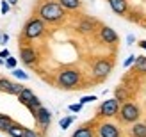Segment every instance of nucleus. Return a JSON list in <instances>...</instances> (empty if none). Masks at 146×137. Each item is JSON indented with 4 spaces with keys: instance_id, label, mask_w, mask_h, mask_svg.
Returning <instances> with one entry per match:
<instances>
[{
    "instance_id": "f257e3e1",
    "label": "nucleus",
    "mask_w": 146,
    "mask_h": 137,
    "mask_svg": "<svg viewBox=\"0 0 146 137\" xmlns=\"http://www.w3.org/2000/svg\"><path fill=\"white\" fill-rule=\"evenodd\" d=\"M54 84L59 89L64 91H73L80 87H89L84 78V71L77 66H62L55 71L54 75Z\"/></svg>"
},
{
    "instance_id": "ddd939ff",
    "label": "nucleus",
    "mask_w": 146,
    "mask_h": 137,
    "mask_svg": "<svg viewBox=\"0 0 146 137\" xmlns=\"http://www.w3.org/2000/svg\"><path fill=\"white\" fill-rule=\"evenodd\" d=\"M127 135L128 137H146V121H135V123L128 125L127 128Z\"/></svg>"
},
{
    "instance_id": "7c9ffc66",
    "label": "nucleus",
    "mask_w": 146,
    "mask_h": 137,
    "mask_svg": "<svg viewBox=\"0 0 146 137\" xmlns=\"http://www.w3.org/2000/svg\"><path fill=\"white\" fill-rule=\"evenodd\" d=\"M127 41H128V45H134V41H135V38H134L132 34H128V36H127Z\"/></svg>"
},
{
    "instance_id": "f03ea898",
    "label": "nucleus",
    "mask_w": 146,
    "mask_h": 137,
    "mask_svg": "<svg viewBox=\"0 0 146 137\" xmlns=\"http://www.w3.org/2000/svg\"><path fill=\"white\" fill-rule=\"evenodd\" d=\"M34 14L38 18H41L46 25H52V27L62 25L68 20V11L57 0H39Z\"/></svg>"
},
{
    "instance_id": "5701e85b",
    "label": "nucleus",
    "mask_w": 146,
    "mask_h": 137,
    "mask_svg": "<svg viewBox=\"0 0 146 137\" xmlns=\"http://www.w3.org/2000/svg\"><path fill=\"white\" fill-rule=\"evenodd\" d=\"M23 137H43V134H39L38 130H36V128H27V126H25Z\"/></svg>"
},
{
    "instance_id": "0eeeda50",
    "label": "nucleus",
    "mask_w": 146,
    "mask_h": 137,
    "mask_svg": "<svg viewBox=\"0 0 146 137\" xmlns=\"http://www.w3.org/2000/svg\"><path fill=\"white\" fill-rule=\"evenodd\" d=\"M100 25L102 23L96 18H93V16H80L73 28H75V32L80 34V36H93V34L98 32Z\"/></svg>"
},
{
    "instance_id": "b1692460",
    "label": "nucleus",
    "mask_w": 146,
    "mask_h": 137,
    "mask_svg": "<svg viewBox=\"0 0 146 137\" xmlns=\"http://www.w3.org/2000/svg\"><path fill=\"white\" fill-rule=\"evenodd\" d=\"M13 75L16 77L18 80H27V78H29V75L25 73V71H23V69H18V68H14V69H13Z\"/></svg>"
},
{
    "instance_id": "4be33fe9",
    "label": "nucleus",
    "mask_w": 146,
    "mask_h": 137,
    "mask_svg": "<svg viewBox=\"0 0 146 137\" xmlns=\"http://www.w3.org/2000/svg\"><path fill=\"white\" fill-rule=\"evenodd\" d=\"M73 121H75V116H66V118H62V119L59 121V126L62 128V130H66V128L71 126Z\"/></svg>"
},
{
    "instance_id": "2eb2a0df",
    "label": "nucleus",
    "mask_w": 146,
    "mask_h": 137,
    "mask_svg": "<svg viewBox=\"0 0 146 137\" xmlns=\"http://www.w3.org/2000/svg\"><path fill=\"white\" fill-rule=\"evenodd\" d=\"M71 137H96V125H82V126H78L75 132L71 134Z\"/></svg>"
},
{
    "instance_id": "f8f14e48",
    "label": "nucleus",
    "mask_w": 146,
    "mask_h": 137,
    "mask_svg": "<svg viewBox=\"0 0 146 137\" xmlns=\"http://www.w3.org/2000/svg\"><path fill=\"white\" fill-rule=\"evenodd\" d=\"M107 4H109V7L112 9L114 14L127 18V14H128V11H130L128 0H107Z\"/></svg>"
},
{
    "instance_id": "7ed1b4c3",
    "label": "nucleus",
    "mask_w": 146,
    "mask_h": 137,
    "mask_svg": "<svg viewBox=\"0 0 146 137\" xmlns=\"http://www.w3.org/2000/svg\"><path fill=\"white\" fill-rule=\"evenodd\" d=\"M48 25L43 21L41 18H38L34 14V16H31L27 21L23 28H21V36H20V43H31V41H36V39H41L45 38L46 32H48Z\"/></svg>"
},
{
    "instance_id": "aec40b11",
    "label": "nucleus",
    "mask_w": 146,
    "mask_h": 137,
    "mask_svg": "<svg viewBox=\"0 0 146 137\" xmlns=\"http://www.w3.org/2000/svg\"><path fill=\"white\" fill-rule=\"evenodd\" d=\"M13 123H14V119L11 116H7V114H0V132L7 134V130L11 128Z\"/></svg>"
},
{
    "instance_id": "c85d7f7f",
    "label": "nucleus",
    "mask_w": 146,
    "mask_h": 137,
    "mask_svg": "<svg viewBox=\"0 0 146 137\" xmlns=\"http://www.w3.org/2000/svg\"><path fill=\"white\" fill-rule=\"evenodd\" d=\"M82 107H84V105L78 102V103H71V105L68 107V109H70L71 112H75V114H77V112H80V111H82Z\"/></svg>"
},
{
    "instance_id": "c756f323",
    "label": "nucleus",
    "mask_w": 146,
    "mask_h": 137,
    "mask_svg": "<svg viewBox=\"0 0 146 137\" xmlns=\"http://www.w3.org/2000/svg\"><path fill=\"white\" fill-rule=\"evenodd\" d=\"M7 57H11V54H9V50L7 48H4V50H0V59H7Z\"/></svg>"
},
{
    "instance_id": "f3484780",
    "label": "nucleus",
    "mask_w": 146,
    "mask_h": 137,
    "mask_svg": "<svg viewBox=\"0 0 146 137\" xmlns=\"http://www.w3.org/2000/svg\"><path fill=\"white\" fill-rule=\"evenodd\" d=\"M134 71H135V75H139V77H144L146 75V55H137L135 57Z\"/></svg>"
},
{
    "instance_id": "473e14b6",
    "label": "nucleus",
    "mask_w": 146,
    "mask_h": 137,
    "mask_svg": "<svg viewBox=\"0 0 146 137\" xmlns=\"http://www.w3.org/2000/svg\"><path fill=\"white\" fill-rule=\"evenodd\" d=\"M7 41H9V34H2V43H4V45H5Z\"/></svg>"
},
{
    "instance_id": "4c0bfd02",
    "label": "nucleus",
    "mask_w": 146,
    "mask_h": 137,
    "mask_svg": "<svg viewBox=\"0 0 146 137\" xmlns=\"http://www.w3.org/2000/svg\"><path fill=\"white\" fill-rule=\"evenodd\" d=\"M0 137H2V135H0Z\"/></svg>"
},
{
    "instance_id": "412c9836",
    "label": "nucleus",
    "mask_w": 146,
    "mask_h": 137,
    "mask_svg": "<svg viewBox=\"0 0 146 137\" xmlns=\"http://www.w3.org/2000/svg\"><path fill=\"white\" fill-rule=\"evenodd\" d=\"M11 87H13V80H9V78H5V77H0V93L9 95Z\"/></svg>"
},
{
    "instance_id": "20e7f679",
    "label": "nucleus",
    "mask_w": 146,
    "mask_h": 137,
    "mask_svg": "<svg viewBox=\"0 0 146 137\" xmlns=\"http://www.w3.org/2000/svg\"><path fill=\"white\" fill-rule=\"evenodd\" d=\"M114 68V57L107 55V57H98L96 61L91 64V77L94 82H104L109 75L112 73Z\"/></svg>"
},
{
    "instance_id": "9d476101",
    "label": "nucleus",
    "mask_w": 146,
    "mask_h": 137,
    "mask_svg": "<svg viewBox=\"0 0 146 137\" xmlns=\"http://www.w3.org/2000/svg\"><path fill=\"white\" fill-rule=\"evenodd\" d=\"M96 36H98L100 43H102V45H105V46H118V43H119V36H118V32H116L112 27L104 25V23L100 25Z\"/></svg>"
},
{
    "instance_id": "423d86ee",
    "label": "nucleus",
    "mask_w": 146,
    "mask_h": 137,
    "mask_svg": "<svg viewBox=\"0 0 146 137\" xmlns=\"http://www.w3.org/2000/svg\"><path fill=\"white\" fill-rule=\"evenodd\" d=\"M119 109H121V103L116 98L104 100V102L100 103L98 111H96V118L98 119H112V118H118Z\"/></svg>"
},
{
    "instance_id": "4468645a",
    "label": "nucleus",
    "mask_w": 146,
    "mask_h": 137,
    "mask_svg": "<svg viewBox=\"0 0 146 137\" xmlns=\"http://www.w3.org/2000/svg\"><path fill=\"white\" fill-rule=\"evenodd\" d=\"M132 91L128 89V85L127 84H121V85H118V87L114 89V98L118 100L119 103H125V102H130L132 100Z\"/></svg>"
},
{
    "instance_id": "393cba45",
    "label": "nucleus",
    "mask_w": 146,
    "mask_h": 137,
    "mask_svg": "<svg viewBox=\"0 0 146 137\" xmlns=\"http://www.w3.org/2000/svg\"><path fill=\"white\" fill-rule=\"evenodd\" d=\"M16 64H18L16 57H7V59H5V68L7 69H14V68H16Z\"/></svg>"
},
{
    "instance_id": "c9c22d12",
    "label": "nucleus",
    "mask_w": 146,
    "mask_h": 137,
    "mask_svg": "<svg viewBox=\"0 0 146 137\" xmlns=\"http://www.w3.org/2000/svg\"><path fill=\"white\" fill-rule=\"evenodd\" d=\"M0 41H2V36H0Z\"/></svg>"
},
{
    "instance_id": "a211bd4d",
    "label": "nucleus",
    "mask_w": 146,
    "mask_h": 137,
    "mask_svg": "<svg viewBox=\"0 0 146 137\" xmlns=\"http://www.w3.org/2000/svg\"><path fill=\"white\" fill-rule=\"evenodd\" d=\"M36 95H34V91L32 89H29V87H23V89H21V93H20V95L16 96L18 98V102L21 103V105H29V103H31L32 102V98H34Z\"/></svg>"
},
{
    "instance_id": "dca6fc26",
    "label": "nucleus",
    "mask_w": 146,
    "mask_h": 137,
    "mask_svg": "<svg viewBox=\"0 0 146 137\" xmlns=\"http://www.w3.org/2000/svg\"><path fill=\"white\" fill-rule=\"evenodd\" d=\"M68 13H77L82 9V0H57Z\"/></svg>"
},
{
    "instance_id": "39448f33",
    "label": "nucleus",
    "mask_w": 146,
    "mask_h": 137,
    "mask_svg": "<svg viewBox=\"0 0 146 137\" xmlns=\"http://www.w3.org/2000/svg\"><path fill=\"white\" fill-rule=\"evenodd\" d=\"M143 118V109L139 103L135 102H125L121 103V109H119V114H118V121L121 125H132L135 121H139Z\"/></svg>"
},
{
    "instance_id": "bb28decb",
    "label": "nucleus",
    "mask_w": 146,
    "mask_h": 137,
    "mask_svg": "<svg viewBox=\"0 0 146 137\" xmlns=\"http://www.w3.org/2000/svg\"><path fill=\"white\" fill-rule=\"evenodd\" d=\"M9 11H11V4L7 2V0H2V5H0V13H2V14H7Z\"/></svg>"
},
{
    "instance_id": "1a4fd4ad",
    "label": "nucleus",
    "mask_w": 146,
    "mask_h": 137,
    "mask_svg": "<svg viewBox=\"0 0 146 137\" xmlns=\"http://www.w3.org/2000/svg\"><path fill=\"white\" fill-rule=\"evenodd\" d=\"M96 135L98 137H123V132L118 123L111 119H102L96 123Z\"/></svg>"
},
{
    "instance_id": "58836bf2",
    "label": "nucleus",
    "mask_w": 146,
    "mask_h": 137,
    "mask_svg": "<svg viewBox=\"0 0 146 137\" xmlns=\"http://www.w3.org/2000/svg\"><path fill=\"white\" fill-rule=\"evenodd\" d=\"M0 114H2V112H0Z\"/></svg>"
},
{
    "instance_id": "2f4dec72",
    "label": "nucleus",
    "mask_w": 146,
    "mask_h": 137,
    "mask_svg": "<svg viewBox=\"0 0 146 137\" xmlns=\"http://www.w3.org/2000/svg\"><path fill=\"white\" fill-rule=\"evenodd\" d=\"M137 45H139V46H141L143 50H146V39H141L139 43H137Z\"/></svg>"
},
{
    "instance_id": "6ab92c4d",
    "label": "nucleus",
    "mask_w": 146,
    "mask_h": 137,
    "mask_svg": "<svg viewBox=\"0 0 146 137\" xmlns=\"http://www.w3.org/2000/svg\"><path fill=\"white\" fill-rule=\"evenodd\" d=\"M23 132H25V126L14 121V123L11 125V128L7 130V135L9 137H23Z\"/></svg>"
},
{
    "instance_id": "e433bc0d",
    "label": "nucleus",
    "mask_w": 146,
    "mask_h": 137,
    "mask_svg": "<svg viewBox=\"0 0 146 137\" xmlns=\"http://www.w3.org/2000/svg\"><path fill=\"white\" fill-rule=\"evenodd\" d=\"M144 27H146V23H144Z\"/></svg>"
},
{
    "instance_id": "cd10ccee",
    "label": "nucleus",
    "mask_w": 146,
    "mask_h": 137,
    "mask_svg": "<svg viewBox=\"0 0 146 137\" xmlns=\"http://www.w3.org/2000/svg\"><path fill=\"white\" fill-rule=\"evenodd\" d=\"M135 57H137V55H128L127 59H125V62H123V66H125V68L134 66V62H135Z\"/></svg>"
},
{
    "instance_id": "a878e982",
    "label": "nucleus",
    "mask_w": 146,
    "mask_h": 137,
    "mask_svg": "<svg viewBox=\"0 0 146 137\" xmlns=\"http://www.w3.org/2000/svg\"><path fill=\"white\" fill-rule=\"evenodd\" d=\"M94 100H98L96 95H87V96H82V98H80V103H82V105H86V103H93Z\"/></svg>"
},
{
    "instance_id": "72a5a7b5",
    "label": "nucleus",
    "mask_w": 146,
    "mask_h": 137,
    "mask_svg": "<svg viewBox=\"0 0 146 137\" xmlns=\"http://www.w3.org/2000/svg\"><path fill=\"white\" fill-rule=\"evenodd\" d=\"M7 2H9L11 5H16V4H18V0H7Z\"/></svg>"
},
{
    "instance_id": "6e6552de",
    "label": "nucleus",
    "mask_w": 146,
    "mask_h": 137,
    "mask_svg": "<svg viewBox=\"0 0 146 137\" xmlns=\"http://www.w3.org/2000/svg\"><path fill=\"white\" fill-rule=\"evenodd\" d=\"M41 59V55L38 52V48L32 46L31 43H21L20 45V61L29 68H34L38 66V62Z\"/></svg>"
},
{
    "instance_id": "f704fd0d",
    "label": "nucleus",
    "mask_w": 146,
    "mask_h": 137,
    "mask_svg": "<svg viewBox=\"0 0 146 137\" xmlns=\"http://www.w3.org/2000/svg\"><path fill=\"white\" fill-rule=\"evenodd\" d=\"M0 64H5V61H4V59H0Z\"/></svg>"
},
{
    "instance_id": "9b49d317",
    "label": "nucleus",
    "mask_w": 146,
    "mask_h": 137,
    "mask_svg": "<svg viewBox=\"0 0 146 137\" xmlns=\"http://www.w3.org/2000/svg\"><path fill=\"white\" fill-rule=\"evenodd\" d=\"M32 118H34L36 125L39 126L41 132H46L48 126H50V123H52V112H50L46 107H39V109L32 114Z\"/></svg>"
}]
</instances>
